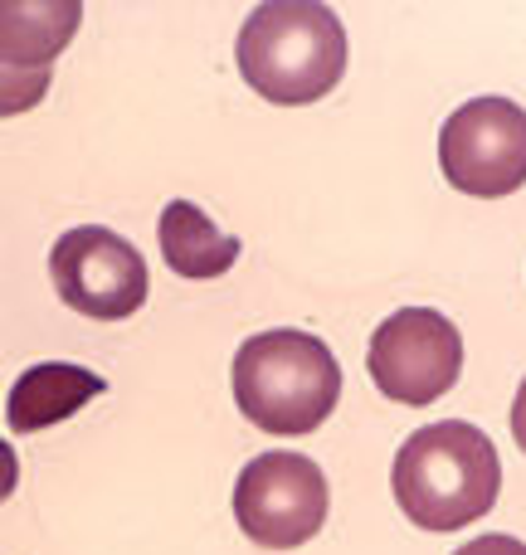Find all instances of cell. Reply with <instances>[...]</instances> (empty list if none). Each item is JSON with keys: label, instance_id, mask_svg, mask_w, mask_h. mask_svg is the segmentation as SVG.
Here are the masks:
<instances>
[{"label": "cell", "instance_id": "obj_8", "mask_svg": "<svg viewBox=\"0 0 526 555\" xmlns=\"http://www.w3.org/2000/svg\"><path fill=\"white\" fill-rule=\"evenodd\" d=\"M107 385L103 375L84 371V365H68V361H44V365H29L15 385H10V400H5V420L15 434H39L49 424H64L84 410L88 400H98Z\"/></svg>", "mask_w": 526, "mask_h": 555}, {"label": "cell", "instance_id": "obj_13", "mask_svg": "<svg viewBox=\"0 0 526 555\" xmlns=\"http://www.w3.org/2000/svg\"><path fill=\"white\" fill-rule=\"evenodd\" d=\"M15 482H20V463H15V449H10L5 439H0V502L15 492Z\"/></svg>", "mask_w": 526, "mask_h": 555}, {"label": "cell", "instance_id": "obj_1", "mask_svg": "<svg viewBox=\"0 0 526 555\" xmlns=\"http://www.w3.org/2000/svg\"><path fill=\"white\" fill-rule=\"evenodd\" d=\"M390 488L420 531H459L498 507L502 459L478 424L439 420L400 443Z\"/></svg>", "mask_w": 526, "mask_h": 555}, {"label": "cell", "instance_id": "obj_3", "mask_svg": "<svg viewBox=\"0 0 526 555\" xmlns=\"http://www.w3.org/2000/svg\"><path fill=\"white\" fill-rule=\"evenodd\" d=\"M244 83L278 107H303L326 98L346 74V29L332 5L273 0L259 5L234 44Z\"/></svg>", "mask_w": 526, "mask_h": 555}, {"label": "cell", "instance_id": "obj_10", "mask_svg": "<svg viewBox=\"0 0 526 555\" xmlns=\"http://www.w3.org/2000/svg\"><path fill=\"white\" fill-rule=\"evenodd\" d=\"M156 240H162V259L181 278H224L240 259V240L220 234L210 215L195 201H171L156 220Z\"/></svg>", "mask_w": 526, "mask_h": 555}, {"label": "cell", "instance_id": "obj_11", "mask_svg": "<svg viewBox=\"0 0 526 555\" xmlns=\"http://www.w3.org/2000/svg\"><path fill=\"white\" fill-rule=\"evenodd\" d=\"M54 83V68H10L0 64V117H20L39 107V98Z\"/></svg>", "mask_w": 526, "mask_h": 555}, {"label": "cell", "instance_id": "obj_12", "mask_svg": "<svg viewBox=\"0 0 526 555\" xmlns=\"http://www.w3.org/2000/svg\"><path fill=\"white\" fill-rule=\"evenodd\" d=\"M453 555H526V541H517V537H502V531H492V537H473L469 546H459Z\"/></svg>", "mask_w": 526, "mask_h": 555}, {"label": "cell", "instance_id": "obj_5", "mask_svg": "<svg viewBox=\"0 0 526 555\" xmlns=\"http://www.w3.org/2000/svg\"><path fill=\"white\" fill-rule=\"evenodd\" d=\"M439 171L473 201H502L526 185V107L512 98H469L439 127Z\"/></svg>", "mask_w": 526, "mask_h": 555}, {"label": "cell", "instance_id": "obj_14", "mask_svg": "<svg viewBox=\"0 0 526 555\" xmlns=\"http://www.w3.org/2000/svg\"><path fill=\"white\" fill-rule=\"evenodd\" d=\"M512 439L526 453V380L517 385V400H512Z\"/></svg>", "mask_w": 526, "mask_h": 555}, {"label": "cell", "instance_id": "obj_4", "mask_svg": "<svg viewBox=\"0 0 526 555\" xmlns=\"http://www.w3.org/2000/svg\"><path fill=\"white\" fill-rule=\"evenodd\" d=\"M332 492L307 453L268 449L234 482V521L264 551H297L322 531Z\"/></svg>", "mask_w": 526, "mask_h": 555}, {"label": "cell", "instance_id": "obj_2", "mask_svg": "<svg viewBox=\"0 0 526 555\" xmlns=\"http://www.w3.org/2000/svg\"><path fill=\"white\" fill-rule=\"evenodd\" d=\"M230 385L234 404L254 429L303 439L317 424H326V414L342 400V365L322 336L273 326V332H254L234 351Z\"/></svg>", "mask_w": 526, "mask_h": 555}, {"label": "cell", "instance_id": "obj_6", "mask_svg": "<svg viewBox=\"0 0 526 555\" xmlns=\"http://www.w3.org/2000/svg\"><path fill=\"white\" fill-rule=\"evenodd\" d=\"M365 371H371L375 390L385 400L420 410V404H434L459 385L463 336L434 307H400L371 332Z\"/></svg>", "mask_w": 526, "mask_h": 555}, {"label": "cell", "instance_id": "obj_9", "mask_svg": "<svg viewBox=\"0 0 526 555\" xmlns=\"http://www.w3.org/2000/svg\"><path fill=\"white\" fill-rule=\"evenodd\" d=\"M78 0H0V64L54 68V59L78 35Z\"/></svg>", "mask_w": 526, "mask_h": 555}, {"label": "cell", "instance_id": "obj_7", "mask_svg": "<svg viewBox=\"0 0 526 555\" xmlns=\"http://www.w3.org/2000/svg\"><path fill=\"white\" fill-rule=\"evenodd\" d=\"M49 278L64 307L93 322H123L146 302V259L103 224H78L49 249Z\"/></svg>", "mask_w": 526, "mask_h": 555}]
</instances>
